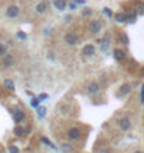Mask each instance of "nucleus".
Returning <instances> with one entry per match:
<instances>
[{
    "mask_svg": "<svg viewBox=\"0 0 144 153\" xmlns=\"http://www.w3.org/2000/svg\"><path fill=\"white\" fill-rule=\"evenodd\" d=\"M111 43H112V33L105 32L104 36H102V39H101V43H100L101 52H102V53H106V52L111 49Z\"/></svg>",
    "mask_w": 144,
    "mask_h": 153,
    "instance_id": "f257e3e1",
    "label": "nucleus"
},
{
    "mask_svg": "<svg viewBox=\"0 0 144 153\" xmlns=\"http://www.w3.org/2000/svg\"><path fill=\"white\" fill-rule=\"evenodd\" d=\"M118 127L122 132H127L130 128H132V121L129 117H122L120 120L118 121Z\"/></svg>",
    "mask_w": 144,
    "mask_h": 153,
    "instance_id": "f03ea898",
    "label": "nucleus"
},
{
    "mask_svg": "<svg viewBox=\"0 0 144 153\" xmlns=\"http://www.w3.org/2000/svg\"><path fill=\"white\" fill-rule=\"evenodd\" d=\"M101 29H102V22H101V20H92V21H89L88 32L95 35V33H100Z\"/></svg>",
    "mask_w": 144,
    "mask_h": 153,
    "instance_id": "7ed1b4c3",
    "label": "nucleus"
},
{
    "mask_svg": "<svg viewBox=\"0 0 144 153\" xmlns=\"http://www.w3.org/2000/svg\"><path fill=\"white\" fill-rule=\"evenodd\" d=\"M80 136H81V130H80L78 127H71V128H69V131H67V138H69L70 141H77Z\"/></svg>",
    "mask_w": 144,
    "mask_h": 153,
    "instance_id": "20e7f679",
    "label": "nucleus"
},
{
    "mask_svg": "<svg viewBox=\"0 0 144 153\" xmlns=\"http://www.w3.org/2000/svg\"><path fill=\"white\" fill-rule=\"evenodd\" d=\"M65 42L69 46H74V45L78 43V35L74 32H67L65 35Z\"/></svg>",
    "mask_w": 144,
    "mask_h": 153,
    "instance_id": "39448f33",
    "label": "nucleus"
},
{
    "mask_svg": "<svg viewBox=\"0 0 144 153\" xmlns=\"http://www.w3.org/2000/svg\"><path fill=\"white\" fill-rule=\"evenodd\" d=\"M95 55V46L94 45H85V46H83V49H81V56L83 57H91V56Z\"/></svg>",
    "mask_w": 144,
    "mask_h": 153,
    "instance_id": "423d86ee",
    "label": "nucleus"
},
{
    "mask_svg": "<svg viewBox=\"0 0 144 153\" xmlns=\"http://www.w3.org/2000/svg\"><path fill=\"white\" fill-rule=\"evenodd\" d=\"M6 15H7L9 18H11V20H13V18H17V17L20 15V9H18L17 6H14V4H13V6H9L7 10H6Z\"/></svg>",
    "mask_w": 144,
    "mask_h": 153,
    "instance_id": "0eeeda50",
    "label": "nucleus"
},
{
    "mask_svg": "<svg viewBox=\"0 0 144 153\" xmlns=\"http://www.w3.org/2000/svg\"><path fill=\"white\" fill-rule=\"evenodd\" d=\"M1 66L4 68H10V67L14 66V57L11 55H6L1 57Z\"/></svg>",
    "mask_w": 144,
    "mask_h": 153,
    "instance_id": "6e6552de",
    "label": "nucleus"
},
{
    "mask_svg": "<svg viewBox=\"0 0 144 153\" xmlns=\"http://www.w3.org/2000/svg\"><path fill=\"white\" fill-rule=\"evenodd\" d=\"M100 90H101L100 84L95 82V81H94V82H89L88 86H87V93H88V95H97Z\"/></svg>",
    "mask_w": 144,
    "mask_h": 153,
    "instance_id": "1a4fd4ad",
    "label": "nucleus"
},
{
    "mask_svg": "<svg viewBox=\"0 0 144 153\" xmlns=\"http://www.w3.org/2000/svg\"><path fill=\"white\" fill-rule=\"evenodd\" d=\"M112 55H113V59H115L116 61H123V60L126 59V52H124L123 49H119V47L115 49Z\"/></svg>",
    "mask_w": 144,
    "mask_h": 153,
    "instance_id": "9d476101",
    "label": "nucleus"
},
{
    "mask_svg": "<svg viewBox=\"0 0 144 153\" xmlns=\"http://www.w3.org/2000/svg\"><path fill=\"white\" fill-rule=\"evenodd\" d=\"M24 117H25V114H24V111L20 109L14 110V113H13V120L15 124H20L22 120H24Z\"/></svg>",
    "mask_w": 144,
    "mask_h": 153,
    "instance_id": "9b49d317",
    "label": "nucleus"
},
{
    "mask_svg": "<svg viewBox=\"0 0 144 153\" xmlns=\"http://www.w3.org/2000/svg\"><path fill=\"white\" fill-rule=\"evenodd\" d=\"M49 10V4L46 3V1H41V3H38L36 6H35V11L38 13V14H44L46 11Z\"/></svg>",
    "mask_w": 144,
    "mask_h": 153,
    "instance_id": "f8f14e48",
    "label": "nucleus"
},
{
    "mask_svg": "<svg viewBox=\"0 0 144 153\" xmlns=\"http://www.w3.org/2000/svg\"><path fill=\"white\" fill-rule=\"evenodd\" d=\"M118 43L122 45V46H127L129 45V36H127V33L120 31L119 35H118Z\"/></svg>",
    "mask_w": 144,
    "mask_h": 153,
    "instance_id": "ddd939ff",
    "label": "nucleus"
},
{
    "mask_svg": "<svg viewBox=\"0 0 144 153\" xmlns=\"http://www.w3.org/2000/svg\"><path fill=\"white\" fill-rule=\"evenodd\" d=\"M130 90H132V85L130 84H123L118 93H119V96H126V95L130 93Z\"/></svg>",
    "mask_w": 144,
    "mask_h": 153,
    "instance_id": "4468645a",
    "label": "nucleus"
},
{
    "mask_svg": "<svg viewBox=\"0 0 144 153\" xmlns=\"http://www.w3.org/2000/svg\"><path fill=\"white\" fill-rule=\"evenodd\" d=\"M53 6H55L56 10L63 11V10H66L67 3H66V0H53Z\"/></svg>",
    "mask_w": 144,
    "mask_h": 153,
    "instance_id": "2eb2a0df",
    "label": "nucleus"
},
{
    "mask_svg": "<svg viewBox=\"0 0 144 153\" xmlns=\"http://www.w3.org/2000/svg\"><path fill=\"white\" fill-rule=\"evenodd\" d=\"M113 17H115V21L119 22V24L127 22V14H126V13H116Z\"/></svg>",
    "mask_w": 144,
    "mask_h": 153,
    "instance_id": "dca6fc26",
    "label": "nucleus"
},
{
    "mask_svg": "<svg viewBox=\"0 0 144 153\" xmlns=\"http://www.w3.org/2000/svg\"><path fill=\"white\" fill-rule=\"evenodd\" d=\"M3 86L6 88L7 90H10V92H14V90H15V85H14V82H13L11 79H4V81H3Z\"/></svg>",
    "mask_w": 144,
    "mask_h": 153,
    "instance_id": "f3484780",
    "label": "nucleus"
},
{
    "mask_svg": "<svg viewBox=\"0 0 144 153\" xmlns=\"http://www.w3.org/2000/svg\"><path fill=\"white\" fill-rule=\"evenodd\" d=\"M24 134H25V128H22L21 125H17V127L14 128V135H15V136L21 138V136H24Z\"/></svg>",
    "mask_w": 144,
    "mask_h": 153,
    "instance_id": "a211bd4d",
    "label": "nucleus"
},
{
    "mask_svg": "<svg viewBox=\"0 0 144 153\" xmlns=\"http://www.w3.org/2000/svg\"><path fill=\"white\" fill-rule=\"evenodd\" d=\"M60 148H62V149H63V150H65L66 153L73 152V148H71V146H70L69 143H66V142H63V143H62V145H60Z\"/></svg>",
    "mask_w": 144,
    "mask_h": 153,
    "instance_id": "6ab92c4d",
    "label": "nucleus"
},
{
    "mask_svg": "<svg viewBox=\"0 0 144 153\" xmlns=\"http://www.w3.org/2000/svg\"><path fill=\"white\" fill-rule=\"evenodd\" d=\"M134 21H136V13H129L127 14V22H134Z\"/></svg>",
    "mask_w": 144,
    "mask_h": 153,
    "instance_id": "aec40b11",
    "label": "nucleus"
},
{
    "mask_svg": "<svg viewBox=\"0 0 144 153\" xmlns=\"http://www.w3.org/2000/svg\"><path fill=\"white\" fill-rule=\"evenodd\" d=\"M7 55V49H6V46L3 43H0V57H3V56Z\"/></svg>",
    "mask_w": 144,
    "mask_h": 153,
    "instance_id": "412c9836",
    "label": "nucleus"
},
{
    "mask_svg": "<svg viewBox=\"0 0 144 153\" xmlns=\"http://www.w3.org/2000/svg\"><path fill=\"white\" fill-rule=\"evenodd\" d=\"M9 153H20V149L17 146H14V145H10L9 146Z\"/></svg>",
    "mask_w": 144,
    "mask_h": 153,
    "instance_id": "4be33fe9",
    "label": "nucleus"
},
{
    "mask_svg": "<svg viewBox=\"0 0 144 153\" xmlns=\"http://www.w3.org/2000/svg\"><path fill=\"white\" fill-rule=\"evenodd\" d=\"M38 104H39V99L32 98V100H31V106H32L34 109H38Z\"/></svg>",
    "mask_w": 144,
    "mask_h": 153,
    "instance_id": "5701e85b",
    "label": "nucleus"
},
{
    "mask_svg": "<svg viewBox=\"0 0 144 153\" xmlns=\"http://www.w3.org/2000/svg\"><path fill=\"white\" fill-rule=\"evenodd\" d=\"M102 14H105V15H108V17H112V11L109 7H104L102 9Z\"/></svg>",
    "mask_w": 144,
    "mask_h": 153,
    "instance_id": "b1692460",
    "label": "nucleus"
},
{
    "mask_svg": "<svg viewBox=\"0 0 144 153\" xmlns=\"http://www.w3.org/2000/svg\"><path fill=\"white\" fill-rule=\"evenodd\" d=\"M17 38L21 39V41H25V39H27V33H24L22 31H18V32H17Z\"/></svg>",
    "mask_w": 144,
    "mask_h": 153,
    "instance_id": "393cba45",
    "label": "nucleus"
},
{
    "mask_svg": "<svg viewBox=\"0 0 144 153\" xmlns=\"http://www.w3.org/2000/svg\"><path fill=\"white\" fill-rule=\"evenodd\" d=\"M136 7L139 9V10H141V11H144V4L140 1V0H136Z\"/></svg>",
    "mask_w": 144,
    "mask_h": 153,
    "instance_id": "a878e982",
    "label": "nucleus"
},
{
    "mask_svg": "<svg viewBox=\"0 0 144 153\" xmlns=\"http://www.w3.org/2000/svg\"><path fill=\"white\" fill-rule=\"evenodd\" d=\"M36 111H38V114H39L41 117H44L45 113H46V109H45V107H38V109H36Z\"/></svg>",
    "mask_w": 144,
    "mask_h": 153,
    "instance_id": "bb28decb",
    "label": "nucleus"
},
{
    "mask_svg": "<svg viewBox=\"0 0 144 153\" xmlns=\"http://www.w3.org/2000/svg\"><path fill=\"white\" fill-rule=\"evenodd\" d=\"M91 14H92V10H91V9H84V11H83V15H85V17H88Z\"/></svg>",
    "mask_w": 144,
    "mask_h": 153,
    "instance_id": "cd10ccee",
    "label": "nucleus"
},
{
    "mask_svg": "<svg viewBox=\"0 0 144 153\" xmlns=\"http://www.w3.org/2000/svg\"><path fill=\"white\" fill-rule=\"evenodd\" d=\"M41 141H42L45 145H48V146H52V148H53V145H52V142H50L49 139H46V138H41Z\"/></svg>",
    "mask_w": 144,
    "mask_h": 153,
    "instance_id": "c85d7f7f",
    "label": "nucleus"
},
{
    "mask_svg": "<svg viewBox=\"0 0 144 153\" xmlns=\"http://www.w3.org/2000/svg\"><path fill=\"white\" fill-rule=\"evenodd\" d=\"M48 98H49V96H48L46 93H41V95L38 96V99H39V100H45V99H48Z\"/></svg>",
    "mask_w": 144,
    "mask_h": 153,
    "instance_id": "c756f323",
    "label": "nucleus"
},
{
    "mask_svg": "<svg viewBox=\"0 0 144 153\" xmlns=\"http://www.w3.org/2000/svg\"><path fill=\"white\" fill-rule=\"evenodd\" d=\"M73 1H76V4H84L85 3L84 0H73Z\"/></svg>",
    "mask_w": 144,
    "mask_h": 153,
    "instance_id": "7c9ffc66",
    "label": "nucleus"
},
{
    "mask_svg": "<svg viewBox=\"0 0 144 153\" xmlns=\"http://www.w3.org/2000/svg\"><path fill=\"white\" fill-rule=\"evenodd\" d=\"M98 153H111L109 150H106V149H102V150H100Z\"/></svg>",
    "mask_w": 144,
    "mask_h": 153,
    "instance_id": "2f4dec72",
    "label": "nucleus"
},
{
    "mask_svg": "<svg viewBox=\"0 0 144 153\" xmlns=\"http://www.w3.org/2000/svg\"><path fill=\"white\" fill-rule=\"evenodd\" d=\"M134 153H143V152H141V150H136Z\"/></svg>",
    "mask_w": 144,
    "mask_h": 153,
    "instance_id": "473e14b6",
    "label": "nucleus"
},
{
    "mask_svg": "<svg viewBox=\"0 0 144 153\" xmlns=\"http://www.w3.org/2000/svg\"><path fill=\"white\" fill-rule=\"evenodd\" d=\"M0 153H3V149H1V146H0Z\"/></svg>",
    "mask_w": 144,
    "mask_h": 153,
    "instance_id": "72a5a7b5",
    "label": "nucleus"
}]
</instances>
